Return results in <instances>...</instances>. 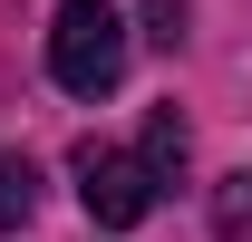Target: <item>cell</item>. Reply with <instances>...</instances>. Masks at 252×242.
<instances>
[{"mask_svg":"<svg viewBox=\"0 0 252 242\" xmlns=\"http://www.w3.org/2000/svg\"><path fill=\"white\" fill-rule=\"evenodd\" d=\"M49 78L68 97H107L126 78V20L107 0H59V20H49Z\"/></svg>","mask_w":252,"mask_h":242,"instance_id":"6da1fadb","label":"cell"},{"mask_svg":"<svg viewBox=\"0 0 252 242\" xmlns=\"http://www.w3.org/2000/svg\"><path fill=\"white\" fill-rule=\"evenodd\" d=\"M156 165L146 155H117V146H78V204L107 223V233H136L146 213H156Z\"/></svg>","mask_w":252,"mask_h":242,"instance_id":"7a4b0ae2","label":"cell"},{"mask_svg":"<svg viewBox=\"0 0 252 242\" xmlns=\"http://www.w3.org/2000/svg\"><path fill=\"white\" fill-rule=\"evenodd\" d=\"M136 155L156 165V184H175V175H185V117H175V107H156V117H146V136H136Z\"/></svg>","mask_w":252,"mask_h":242,"instance_id":"3957f363","label":"cell"},{"mask_svg":"<svg viewBox=\"0 0 252 242\" xmlns=\"http://www.w3.org/2000/svg\"><path fill=\"white\" fill-rule=\"evenodd\" d=\"M39 213V165L30 155H0V233H20Z\"/></svg>","mask_w":252,"mask_h":242,"instance_id":"277c9868","label":"cell"},{"mask_svg":"<svg viewBox=\"0 0 252 242\" xmlns=\"http://www.w3.org/2000/svg\"><path fill=\"white\" fill-rule=\"evenodd\" d=\"M214 223H223V242H243V233H252V175H223V194H214Z\"/></svg>","mask_w":252,"mask_h":242,"instance_id":"5b68a950","label":"cell"},{"mask_svg":"<svg viewBox=\"0 0 252 242\" xmlns=\"http://www.w3.org/2000/svg\"><path fill=\"white\" fill-rule=\"evenodd\" d=\"M146 39L175 49V39H185V0H146Z\"/></svg>","mask_w":252,"mask_h":242,"instance_id":"8992f818","label":"cell"}]
</instances>
